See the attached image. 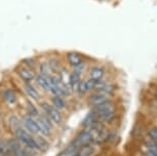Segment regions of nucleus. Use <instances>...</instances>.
I'll use <instances>...</instances> for the list:
<instances>
[{"label":"nucleus","instance_id":"7","mask_svg":"<svg viewBox=\"0 0 157 156\" xmlns=\"http://www.w3.org/2000/svg\"><path fill=\"white\" fill-rule=\"evenodd\" d=\"M37 124L39 127V134L43 135L44 137H49L52 134V122L45 114H40L37 116Z\"/></svg>","mask_w":157,"mask_h":156},{"label":"nucleus","instance_id":"8","mask_svg":"<svg viewBox=\"0 0 157 156\" xmlns=\"http://www.w3.org/2000/svg\"><path fill=\"white\" fill-rule=\"evenodd\" d=\"M24 127H25L27 131L32 135H38L39 134V127H38L37 124V120L36 118H34L33 116L31 115H26L24 116V118L22 119Z\"/></svg>","mask_w":157,"mask_h":156},{"label":"nucleus","instance_id":"6","mask_svg":"<svg viewBox=\"0 0 157 156\" xmlns=\"http://www.w3.org/2000/svg\"><path fill=\"white\" fill-rule=\"evenodd\" d=\"M6 144L10 153L13 156H32V154H34L33 152L24 148L17 139H10L6 142Z\"/></svg>","mask_w":157,"mask_h":156},{"label":"nucleus","instance_id":"16","mask_svg":"<svg viewBox=\"0 0 157 156\" xmlns=\"http://www.w3.org/2000/svg\"><path fill=\"white\" fill-rule=\"evenodd\" d=\"M52 104L55 106L59 110H64L67 108V103L65 101L64 97L60 96H52Z\"/></svg>","mask_w":157,"mask_h":156},{"label":"nucleus","instance_id":"9","mask_svg":"<svg viewBox=\"0 0 157 156\" xmlns=\"http://www.w3.org/2000/svg\"><path fill=\"white\" fill-rule=\"evenodd\" d=\"M17 74L19 75V77L24 80L26 82V83H29V82L35 80V77H36V75L34 74V72L32 71V69L28 68V67H19V68H17L16 70Z\"/></svg>","mask_w":157,"mask_h":156},{"label":"nucleus","instance_id":"26","mask_svg":"<svg viewBox=\"0 0 157 156\" xmlns=\"http://www.w3.org/2000/svg\"><path fill=\"white\" fill-rule=\"evenodd\" d=\"M77 156H88L87 154H84V153H82V152H79L78 154H77Z\"/></svg>","mask_w":157,"mask_h":156},{"label":"nucleus","instance_id":"24","mask_svg":"<svg viewBox=\"0 0 157 156\" xmlns=\"http://www.w3.org/2000/svg\"><path fill=\"white\" fill-rule=\"evenodd\" d=\"M11 154L10 149L7 147V144L3 140L0 139V156H10Z\"/></svg>","mask_w":157,"mask_h":156},{"label":"nucleus","instance_id":"2","mask_svg":"<svg viewBox=\"0 0 157 156\" xmlns=\"http://www.w3.org/2000/svg\"><path fill=\"white\" fill-rule=\"evenodd\" d=\"M94 141V136L93 134V131L90 128H83L82 131H80L77 134L76 138L73 140V142L71 144L80 151L85 146L93 144Z\"/></svg>","mask_w":157,"mask_h":156},{"label":"nucleus","instance_id":"5","mask_svg":"<svg viewBox=\"0 0 157 156\" xmlns=\"http://www.w3.org/2000/svg\"><path fill=\"white\" fill-rule=\"evenodd\" d=\"M110 100H112V95H110V93H103V92H94L90 95H88L86 99V103L91 108L94 107V106L103 104V103L107 101H110Z\"/></svg>","mask_w":157,"mask_h":156},{"label":"nucleus","instance_id":"19","mask_svg":"<svg viewBox=\"0 0 157 156\" xmlns=\"http://www.w3.org/2000/svg\"><path fill=\"white\" fill-rule=\"evenodd\" d=\"M39 74L43 75L45 77H50L52 76V69L50 68L49 63H46V62H42V63L39 64Z\"/></svg>","mask_w":157,"mask_h":156},{"label":"nucleus","instance_id":"25","mask_svg":"<svg viewBox=\"0 0 157 156\" xmlns=\"http://www.w3.org/2000/svg\"><path fill=\"white\" fill-rule=\"evenodd\" d=\"M151 105H152V107L154 110L156 111V113H157V99H153L152 101H151Z\"/></svg>","mask_w":157,"mask_h":156},{"label":"nucleus","instance_id":"14","mask_svg":"<svg viewBox=\"0 0 157 156\" xmlns=\"http://www.w3.org/2000/svg\"><path fill=\"white\" fill-rule=\"evenodd\" d=\"M98 121H99L98 116L90 110V112L87 113V115L84 117V119L82 120L81 126L83 128H91Z\"/></svg>","mask_w":157,"mask_h":156},{"label":"nucleus","instance_id":"11","mask_svg":"<svg viewBox=\"0 0 157 156\" xmlns=\"http://www.w3.org/2000/svg\"><path fill=\"white\" fill-rule=\"evenodd\" d=\"M67 61H68V64H69L71 67H73V68H77V67L84 64L82 55L80 54H78V52H74V51L68 52Z\"/></svg>","mask_w":157,"mask_h":156},{"label":"nucleus","instance_id":"15","mask_svg":"<svg viewBox=\"0 0 157 156\" xmlns=\"http://www.w3.org/2000/svg\"><path fill=\"white\" fill-rule=\"evenodd\" d=\"M35 81L38 84V86H40L43 90L45 92H50V80L49 77H45L43 75H36L35 77Z\"/></svg>","mask_w":157,"mask_h":156},{"label":"nucleus","instance_id":"28","mask_svg":"<svg viewBox=\"0 0 157 156\" xmlns=\"http://www.w3.org/2000/svg\"><path fill=\"white\" fill-rule=\"evenodd\" d=\"M0 131H1V124H0Z\"/></svg>","mask_w":157,"mask_h":156},{"label":"nucleus","instance_id":"18","mask_svg":"<svg viewBox=\"0 0 157 156\" xmlns=\"http://www.w3.org/2000/svg\"><path fill=\"white\" fill-rule=\"evenodd\" d=\"M79 153V150L74 147L72 144H70L69 146L66 147L63 151H61L59 153L58 156H77V154Z\"/></svg>","mask_w":157,"mask_h":156},{"label":"nucleus","instance_id":"1","mask_svg":"<svg viewBox=\"0 0 157 156\" xmlns=\"http://www.w3.org/2000/svg\"><path fill=\"white\" fill-rule=\"evenodd\" d=\"M14 135H16V139L19 141V143L22 145L24 148H26L29 151L36 153L39 151V148L37 146L36 140L32 136L26 128L19 127L14 131Z\"/></svg>","mask_w":157,"mask_h":156},{"label":"nucleus","instance_id":"3","mask_svg":"<svg viewBox=\"0 0 157 156\" xmlns=\"http://www.w3.org/2000/svg\"><path fill=\"white\" fill-rule=\"evenodd\" d=\"M40 107L42 109V111L44 114L50 119V121L55 124H60L63 120V116L60 112V110L57 109L52 104H49V103L46 102H42L40 103Z\"/></svg>","mask_w":157,"mask_h":156},{"label":"nucleus","instance_id":"29","mask_svg":"<svg viewBox=\"0 0 157 156\" xmlns=\"http://www.w3.org/2000/svg\"><path fill=\"white\" fill-rule=\"evenodd\" d=\"M141 156H145V155H144V154H142V155H141Z\"/></svg>","mask_w":157,"mask_h":156},{"label":"nucleus","instance_id":"27","mask_svg":"<svg viewBox=\"0 0 157 156\" xmlns=\"http://www.w3.org/2000/svg\"><path fill=\"white\" fill-rule=\"evenodd\" d=\"M155 98L157 99V90H156V92H155Z\"/></svg>","mask_w":157,"mask_h":156},{"label":"nucleus","instance_id":"23","mask_svg":"<svg viewBox=\"0 0 157 156\" xmlns=\"http://www.w3.org/2000/svg\"><path fill=\"white\" fill-rule=\"evenodd\" d=\"M27 110H28V114H29V115H31V116H33V117H37V116L40 115L37 107L33 104V103H31V102L27 103Z\"/></svg>","mask_w":157,"mask_h":156},{"label":"nucleus","instance_id":"17","mask_svg":"<svg viewBox=\"0 0 157 156\" xmlns=\"http://www.w3.org/2000/svg\"><path fill=\"white\" fill-rule=\"evenodd\" d=\"M25 92L28 95L29 98L35 100V101H37V100H39V93L37 92V89L35 88L33 85H31L30 83H26L25 84Z\"/></svg>","mask_w":157,"mask_h":156},{"label":"nucleus","instance_id":"4","mask_svg":"<svg viewBox=\"0 0 157 156\" xmlns=\"http://www.w3.org/2000/svg\"><path fill=\"white\" fill-rule=\"evenodd\" d=\"M90 110L96 114L98 116V119H99L101 117L106 116L110 113L116 112V105H115V103L112 101V100H110V101H107L101 105L91 107Z\"/></svg>","mask_w":157,"mask_h":156},{"label":"nucleus","instance_id":"20","mask_svg":"<svg viewBox=\"0 0 157 156\" xmlns=\"http://www.w3.org/2000/svg\"><path fill=\"white\" fill-rule=\"evenodd\" d=\"M2 96H3V99L5 100V102L8 103V104H10V105H13L17 102L16 93L11 89H5L3 92V93H2Z\"/></svg>","mask_w":157,"mask_h":156},{"label":"nucleus","instance_id":"21","mask_svg":"<svg viewBox=\"0 0 157 156\" xmlns=\"http://www.w3.org/2000/svg\"><path fill=\"white\" fill-rule=\"evenodd\" d=\"M36 140V143H37V146L39 148V151H44V150H47L48 149V142L46 141L45 138L43 137H40V136H37L35 138Z\"/></svg>","mask_w":157,"mask_h":156},{"label":"nucleus","instance_id":"10","mask_svg":"<svg viewBox=\"0 0 157 156\" xmlns=\"http://www.w3.org/2000/svg\"><path fill=\"white\" fill-rule=\"evenodd\" d=\"M96 84H97L96 80H93V79L88 78L86 80L81 81V83L79 85V87L76 93H78L79 95H85V93H87L94 92Z\"/></svg>","mask_w":157,"mask_h":156},{"label":"nucleus","instance_id":"12","mask_svg":"<svg viewBox=\"0 0 157 156\" xmlns=\"http://www.w3.org/2000/svg\"><path fill=\"white\" fill-rule=\"evenodd\" d=\"M81 74L79 72L75 71V70H73L72 73L69 75V87L71 90H73V92H77V89H78L79 85L81 83Z\"/></svg>","mask_w":157,"mask_h":156},{"label":"nucleus","instance_id":"13","mask_svg":"<svg viewBox=\"0 0 157 156\" xmlns=\"http://www.w3.org/2000/svg\"><path fill=\"white\" fill-rule=\"evenodd\" d=\"M106 70L104 67L102 66H94L90 69V73H88V76H90V79L96 81H100L103 80L104 76H105Z\"/></svg>","mask_w":157,"mask_h":156},{"label":"nucleus","instance_id":"22","mask_svg":"<svg viewBox=\"0 0 157 156\" xmlns=\"http://www.w3.org/2000/svg\"><path fill=\"white\" fill-rule=\"evenodd\" d=\"M147 138H149L151 141L157 144V125L151 126L147 131Z\"/></svg>","mask_w":157,"mask_h":156}]
</instances>
